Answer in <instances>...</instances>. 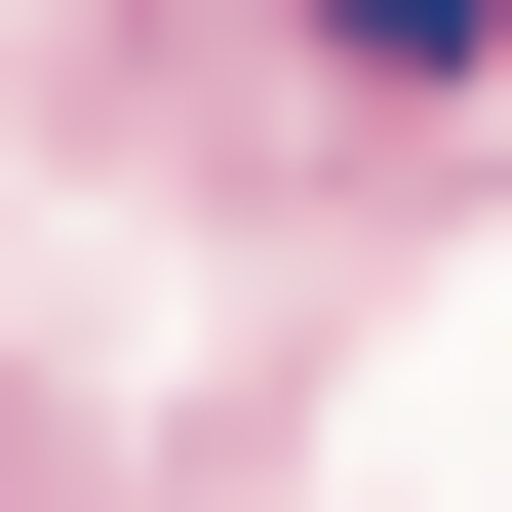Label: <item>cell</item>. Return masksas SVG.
<instances>
[{"label": "cell", "mask_w": 512, "mask_h": 512, "mask_svg": "<svg viewBox=\"0 0 512 512\" xmlns=\"http://www.w3.org/2000/svg\"><path fill=\"white\" fill-rule=\"evenodd\" d=\"M316 40H355V79H473V40H512V0H316Z\"/></svg>", "instance_id": "obj_1"}]
</instances>
